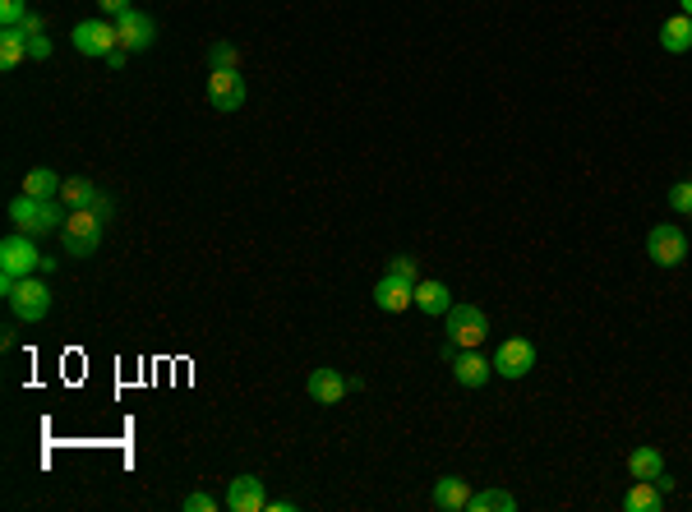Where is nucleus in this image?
<instances>
[{
    "mask_svg": "<svg viewBox=\"0 0 692 512\" xmlns=\"http://www.w3.org/2000/svg\"><path fill=\"white\" fill-rule=\"evenodd\" d=\"M111 217V203L97 199V208H74L65 217V227H60V240H65V254L74 259H88V254L102 245V222Z\"/></svg>",
    "mask_w": 692,
    "mask_h": 512,
    "instance_id": "f257e3e1",
    "label": "nucleus"
},
{
    "mask_svg": "<svg viewBox=\"0 0 692 512\" xmlns=\"http://www.w3.org/2000/svg\"><path fill=\"white\" fill-rule=\"evenodd\" d=\"M0 291H5V300H10V310L19 323H42L51 314V291L42 277H10L0 273Z\"/></svg>",
    "mask_w": 692,
    "mask_h": 512,
    "instance_id": "f03ea898",
    "label": "nucleus"
},
{
    "mask_svg": "<svg viewBox=\"0 0 692 512\" xmlns=\"http://www.w3.org/2000/svg\"><path fill=\"white\" fill-rule=\"evenodd\" d=\"M65 217H70V213H60L56 199H33V194H19V199L10 203V222H14V231H24V236H47V231H56Z\"/></svg>",
    "mask_w": 692,
    "mask_h": 512,
    "instance_id": "7ed1b4c3",
    "label": "nucleus"
},
{
    "mask_svg": "<svg viewBox=\"0 0 692 512\" xmlns=\"http://www.w3.org/2000/svg\"><path fill=\"white\" fill-rule=\"evenodd\" d=\"M443 319H448V342H453L457 351H471V346H480L490 337V319H485L480 305H453Z\"/></svg>",
    "mask_w": 692,
    "mask_h": 512,
    "instance_id": "20e7f679",
    "label": "nucleus"
},
{
    "mask_svg": "<svg viewBox=\"0 0 692 512\" xmlns=\"http://www.w3.org/2000/svg\"><path fill=\"white\" fill-rule=\"evenodd\" d=\"M42 254H37L33 236H24V231H14V236L0 240V273H10V277H33L42 273Z\"/></svg>",
    "mask_w": 692,
    "mask_h": 512,
    "instance_id": "39448f33",
    "label": "nucleus"
},
{
    "mask_svg": "<svg viewBox=\"0 0 692 512\" xmlns=\"http://www.w3.org/2000/svg\"><path fill=\"white\" fill-rule=\"evenodd\" d=\"M443 360L453 365V379L462 383V388H485V383L494 379V360H485L476 346H471V351H457V346L448 342L443 346Z\"/></svg>",
    "mask_w": 692,
    "mask_h": 512,
    "instance_id": "423d86ee",
    "label": "nucleus"
},
{
    "mask_svg": "<svg viewBox=\"0 0 692 512\" xmlns=\"http://www.w3.org/2000/svg\"><path fill=\"white\" fill-rule=\"evenodd\" d=\"M646 254H651L660 268H679V263L688 259V236H683V227H674V222L651 227V236H646Z\"/></svg>",
    "mask_w": 692,
    "mask_h": 512,
    "instance_id": "0eeeda50",
    "label": "nucleus"
},
{
    "mask_svg": "<svg viewBox=\"0 0 692 512\" xmlns=\"http://www.w3.org/2000/svg\"><path fill=\"white\" fill-rule=\"evenodd\" d=\"M70 42H74L79 56H102L107 60L111 51L120 47V33H116V24H107V19H88V24H74Z\"/></svg>",
    "mask_w": 692,
    "mask_h": 512,
    "instance_id": "6e6552de",
    "label": "nucleus"
},
{
    "mask_svg": "<svg viewBox=\"0 0 692 512\" xmlns=\"http://www.w3.org/2000/svg\"><path fill=\"white\" fill-rule=\"evenodd\" d=\"M531 370H536V342L508 337V342L494 351V374H503V379H526Z\"/></svg>",
    "mask_w": 692,
    "mask_h": 512,
    "instance_id": "1a4fd4ad",
    "label": "nucleus"
},
{
    "mask_svg": "<svg viewBox=\"0 0 692 512\" xmlns=\"http://www.w3.org/2000/svg\"><path fill=\"white\" fill-rule=\"evenodd\" d=\"M208 102H213V111L245 107V79H240V70H208Z\"/></svg>",
    "mask_w": 692,
    "mask_h": 512,
    "instance_id": "9d476101",
    "label": "nucleus"
},
{
    "mask_svg": "<svg viewBox=\"0 0 692 512\" xmlns=\"http://www.w3.org/2000/svg\"><path fill=\"white\" fill-rule=\"evenodd\" d=\"M116 33H120V47L125 51H148L157 42V24L148 19V14H139V10H125L116 19Z\"/></svg>",
    "mask_w": 692,
    "mask_h": 512,
    "instance_id": "9b49d317",
    "label": "nucleus"
},
{
    "mask_svg": "<svg viewBox=\"0 0 692 512\" xmlns=\"http://www.w3.org/2000/svg\"><path fill=\"white\" fill-rule=\"evenodd\" d=\"M374 305H379L383 314H402L416 305V286L411 282H397L393 273H383V282L374 286Z\"/></svg>",
    "mask_w": 692,
    "mask_h": 512,
    "instance_id": "f8f14e48",
    "label": "nucleus"
},
{
    "mask_svg": "<svg viewBox=\"0 0 692 512\" xmlns=\"http://www.w3.org/2000/svg\"><path fill=\"white\" fill-rule=\"evenodd\" d=\"M227 508L231 512H263L268 499H263V480L259 476H236L227 489Z\"/></svg>",
    "mask_w": 692,
    "mask_h": 512,
    "instance_id": "ddd939ff",
    "label": "nucleus"
},
{
    "mask_svg": "<svg viewBox=\"0 0 692 512\" xmlns=\"http://www.w3.org/2000/svg\"><path fill=\"white\" fill-rule=\"evenodd\" d=\"M305 388H310V397L319 406H333V402H342V397L351 393V379H342L337 370H314Z\"/></svg>",
    "mask_w": 692,
    "mask_h": 512,
    "instance_id": "4468645a",
    "label": "nucleus"
},
{
    "mask_svg": "<svg viewBox=\"0 0 692 512\" xmlns=\"http://www.w3.org/2000/svg\"><path fill=\"white\" fill-rule=\"evenodd\" d=\"M434 508H439V512H462V508H471V485H466L462 476L434 480Z\"/></svg>",
    "mask_w": 692,
    "mask_h": 512,
    "instance_id": "2eb2a0df",
    "label": "nucleus"
},
{
    "mask_svg": "<svg viewBox=\"0 0 692 512\" xmlns=\"http://www.w3.org/2000/svg\"><path fill=\"white\" fill-rule=\"evenodd\" d=\"M660 47H665L669 56H683V51H692V14H674V19H665V24H660Z\"/></svg>",
    "mask_w": 692,
    "mask_h": 512,
    "instance_id": "dca6fc26",
    "label": "nucleus"
},
{
    "mask_svg": "<svg viewBox=\"0 0 692 512\" xmlns=\"http://www.w3.org/2000/svg\"><path fill=\"white\" fill-rule=\"evenodd\" d=\"M416 310L420 314H448L453 310V291H448V286L443 282H416Z\"/></svg>",
    "mask_w": 692,
    "mask_h": 512,
    "instance_id": "f3484780",
    "label": "nucleus"
},
{
    "mask_svg": "<svg viewBox=\"0 0 692 512\" xmlns=\"http://www.w3.org/2000/svg\"><path fill=\"white\" fill-rule=\"evenodd\" d=\"M97 199H102V194H97V185L93 180H84V176H70L65 180V185H60V203H65V208H97Z\"/></svg>",
    "mask_w": 692,
    "mask_h": 512,
    "instance_id": "a211bd4d",
    "label": "nucleus"
},
{
    "mask_svg": "<svg viewBox=\"0 0 692 512\" xmlns=\"http://www.w3.org/2000/svg\"><path fill=\"white\" fill-rule=\"evenodd\" d=\"M628 476L633 480H660L665 476V457L656 448H633L628 453Z\"/></svg>",
    "mask_w": 692,
    "mask_h": 512,
    "instance_id": "6ab92c4d",
    "label": "nucleus"
},
{
    "mask_svg": "<svg viewBox=\"0 0 692 512\" xmlns=\"http://www.w3.org/2000/svg\"><path fill=\"white\" fill-rule=\"evenodd\" d=\"M24 56H28V33L24 28H5L0 33V65L14 70V65H24Z\"/></svg>",
    "mask_w": 692,
    "mask_h": 512,
    "instance_id": "aec40b11",
    "label": "nucleus"
},
{
    "mask_svg": "<svg viewBox=\"0 0 692 512\" xmlns=\"http://www.w3.org/2000/svg\"><path fill=\"white\" fill-rule=\"evenodd\" d=\"M623 508L628 512H656L660 508V485L656 480H637V485L623 494Z\"/></svg>",
    "mask_w": 692,
    "mask_h": 512,
    "instance_id": "412c9836",
    "label": "nucleus"
},
{
    "mask_svg": "<svg viewBox=\"0 0 692 512\" xmlns=\"http://www.w3.org/2000/svg\"><path fill=\"white\" fill-rule=\"evenodd\" d=\"M60 185H65V180L47 167H37L24 176V194H33V199H60Z\"/></svg>",
    "mask_w": 692,
    "mask_h": 512,
    "instance_id": "4be33fe9",
    "label": "nucleus"
},
{
    "mask_svg": "<svg viewBox=\"0 0 692 512\" xmlns=\"http://www.w3.org/2000/svg\"><path fill=\"white\" fill-rule=\"evenodd\" d=\"M517 499L503 494V489H485V494H471V512H513Z\"/></svg>",
    "mask_w": 692,
    "mask_h": 512,
    "instance_id": "5701e85b",
    "label": "nucleus"
},
{
    "mask_svg": "<svg viewBox=\"0 0 692 512\" xmlns=\"http://www.w3.org/2000/svg\"><path fill=\"white\" fill-rule=\"evenodd\" d=\"M208 70H236V47L231 42H213L208 47Z\"/></svg>",
    "mask_w": 692,
    "mask_h": 512,
    "instance_id": "b1692460",
    "label": "nucleus"
},
{
    "mask_svg": "<svg viewBox=\"0 0 692 512\" xmlns=\"http://www.w3.org/2000/svg\"><path fill=\"white\" fill-rule=\"evenodd\" d=\"M388 273H393L397 282H411V286L420 282V268H416V259H411V254H397V259H388Z\"/></svg>",
    "mask_w": 692,
    "mask_h": 512,
    "instance_id": "393cba45",
    "label": "nucleus"
},
{
    "mask_svg": "<svg viewBox=\"0 0 692 512\" xmlns=\"http://www.w3.org/2000/svg\"><path fill=\"white\" fill-rule=\"evenodd\" d=\"M28 19V0H0V24L5 28H19Z\"/></svg>",
    "mask_w": 692,
    "mask_h": 512,
    "instance_id": "a878e982",
    "label": "nucleus"
},
{
    "mask_svg": "<svg viewBox=\"0 0 692 512\" xmlns=\"http://www.w3.org/2000/svg\"><path fill=\"white\" fill-rule=\"evenodd\" d=\"M669 208H674V213H683V217L692 213V180H679V185L669 190Z\"/></svg>",
    "mask_w": 692,
    "mask_h": 512,
    "instance_id": "bb28decb",
    "label": "nucleus"
},
{
    "mask_svg": "<svg viewBox=\"0 0 692 512\" xmlns=\"http://www.w3.org/2000/svg\"><path fill=\"white\" fill-rule=\"evenodd\" d=\"M213 508H217L213 494H190V499H185V512H213Z\"/></svg>",
    "mask_w": 692,
    "mask_h": 512,
    "instance_id": "cd10ccee",
    "label": "nucleus"
},
{
    "mask_svg": "<svg viewBox=\"0 0 692 512\" xmlns=\"http://www.w3.org/2000/svg\"><path fill=\"white\" fill-rule=\"evenodd\" d=\"M28 56H33V60H47V56H51V42H47L42 33L28 37Z\"/></svg>",
    "mask_w": 692,
    "mask_h": 512,
    "instance_id": "c85d7f7f",
    "label": "nucleus"
},
{
    "mask_svg": "<svg viewBox=\"0 0 692 512\" xmlns=\"http://www.w3.org/2000/svg\"><path fill=\"white\" fill-rule=\"evenodd\" d=\"M97 5H102V14H116V19H120L125 10H134L130 0H97Z\"/></svg>",
    "mask_w": 692,
    "mask_h": 512,
    "instance_id": "c756f323",
    "label": "nucleus"
},
{
    "mask_svg": "<svg viewBox=\"0 0 692 512\" xmlns=\"http://www.w3.org/2000/svg\"><path fill=\"white\" fill-rule=\"evenodd\" d=\"M19 28H24L28 37H37V33H42V14H33V10H28V19H24V24H19Z\"/></svg>",
    "mask_w": 692,
    "mask_h": 512,
    "instance_id": "7c9ffc66",
    "label": "nucleus"
},
{
    "mask_svg": "<svg viewBox=\"0 0 692 512\" xmlns=\"http://www.w3.org/2000/svg\"><path fill=\"white\" fill-rule=\"evenodd\" d=\"M107 65H111V70H120V65H125V47H116V51H111V56H107Z\"/></svg>",
    "mask_w": 692,
    "mask_h": 512,
    "instance_id": "2f4dec72",
    "label": "nucleus"
},
{
    "mask_svg": "<svg viewBox=\"0 0 692 512\" xmlns=\"http://www.w3.org/2000/svg\"><path fill=\"white\" fill-rule=\"evenodd\" d=\"M679 10H683V14H692V0H679Z\"/></svg>",
    "mask_w": 692,
    "mask_h": 512,
    "instance_id": "473e14b6",
    "label": "nucleus"
}]
</instances>
